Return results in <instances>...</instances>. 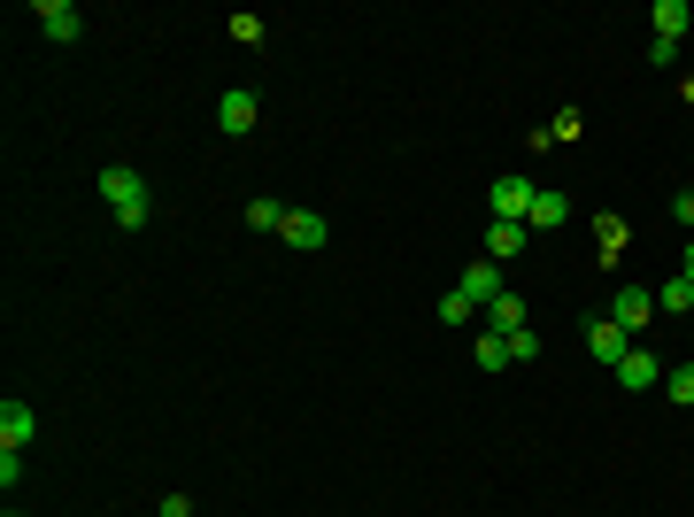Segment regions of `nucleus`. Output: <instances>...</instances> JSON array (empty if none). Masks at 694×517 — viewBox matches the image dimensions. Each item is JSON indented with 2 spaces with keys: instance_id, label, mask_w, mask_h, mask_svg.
Masks as SVG:
<instances>
[{
  "instance_id": "a878e982",
  "label": "nucleus",
  "mask_w": 694,
  "mask_h": 517,
  "mask_svg": "<svg viewBox=\"0 0 694 517\" xmlns=\"http://www.w3.org/2000/svg\"><path fill=\"white\" fill-rule=\"evenodd\" d=\"M8 517H16V510H8Z\"/></svg>"
},
{
  "instance_id": "5701e85b",
  "label": "nucleus",
  "mask_w": 694,
  "mask_h": 517,
  "mask_svg": "<svg viewBox=\"0 0 694 517\" xmlns=\"http://www.w3.org/2000/svg\"><path fill=\"white\" fill-rule=\"evenodd\" d=\"M155 517H193V503H185V495H163V510Z\"/></svg>"
},
{
  "instance_id": "aec40b11",
  "label": "nucleus",
  "mask_w": 694,
  "mask_h": 517,
  "mask_svg": "<svg viewBox=\"0 0 694 517\" xmlns=\"http://www.w3.org/2000/svg\"><path fill=\"white\" fill-rule=\"evenodd\" d=\"M232 39H239V47H263V16L239 8V16H232Z\"/></svg>"
},
{
  "instance_id": "f257e3e1",
  "label": "nucleus",
  "mask_w": 694,
  "mask_h": 517,
  "mask_svg": "<svg viewBox=\"0 0 694 517\" xmlns=\"http://www.w3.org/2000/svg\"><path fill=\"white\" fill-rule=\"evenodd\" d=\"M101 201H109V216H116L124 232H140V224L155 216V201H147V178L132 171V163H109V171H101Z\"/></svg>"
},
{
  "instance_id": "f3484780",
  "label": "nucleus",
  "mask_w": 694,
  "mask_h": 517,
  "mask_svg": "<svg viewBox=\"0 0 694 517\" xmlns=\"http://www.w3.org/2000/svg\"><path fill=\"white\" fill-rule=\"evenodd\" d=\"M471 317H479V302H471L463 286H448V294H440V325H471Z\"/></svg>"
},
{
  "instance_id": "6ab92c4d",
  "label": "nucleus",
  "mask_w": 694,
  "mask_h": 517,
  "mask_svg": "<svg viewBox=\"0 0 694 517\" xmlns=\"http://www.w3.org/2000/svg\"><path fill=\"white\" fill-rule=\"evenodd\" d=\"M664 394H672L680 409H694V363H680V371H664Z\"/></svg>"
},
{
  "instance_id": "6e6552de",
  "label": "nucleus",
  "mask_w": 694,
  "mask_h": 517,
  "mask_svg": "<svg viewBox=\"0 0 694 517\" xmlns=\"http://www.w3.org/2000/svg\"><path fill=\"white\" fill-rule=\"evenodd\" d=\"M610 317H618L625 333H641V325L656 317V294H649V286H618V302H610Z\"/></svg>"
},
{
  "instance_id": "2eb2a0df",
  "label": "nucleus",
  "mask_w": 694,
  "mask_h": 517,
  "mask_svg": "<svg viewBox=\"0 0 694 517\" xmlns=\"http://www.w3.org/2000/svg\"><path fill=\"white\" fill-rule=\"evenodd\" d=\"M247 232H286V201H247Z\"/></svg>"
},
{
  "instance_id": "f03ea898",
  "label": "nucleus",
  "mask_w": 694,
  "mask_h": 517,
  "mask_svg": "<svg viewBox=\"0 0 694 517\" xmlns=\"http://www.w3.org/2000/svg\"><path fill=\"white\" fill-rule=\"evenodd\" d=\"M255 116H263V101H255L247 85H232V93L216 101V132H232V140H239V132H255Z\"/></svg>"
},
{
  "instance_id": "39448f33",
  "label": "nucleus",
  "mask_w": 694,
  "mask_h": 517,
  "mask_svg": "<svg viewBox=\"0 0 694 517\" xmlns=\"http://www.w3.org/2000/svg\"><path fill=\"white\" fill-rule=\"evenodd\" d=\"M618 386H625V394H649V386H664V363H656L649 347H625V363H618Z\"/></svg>"
},
{
  "instance_id": "393cba45",
  "label": "nucleus",
  "mask_w": 694,
  "mask_h": 517,
  "mask_svg": "<svg viewBox=\"0 0 694 517\" xmlns=\"http://www.w3.org/2000/svg\"><path fill=\"white\" fill-rule=\"evenodd\" d=\"M680 278H687V286H694V247H687V271H680Z\"/></svg>"
},
{
  "instance_id": "4be33fe9",
  "label": "nucleus",
  "mask_w": 694,
  "mask_h": 517,
  "mask_svg": "<svg viewBox=\"0 0 694 517\" xmlns=\"http://www.w3.org/2000/svg\"><path fill=\"white\" fill-rule=\"evenodd\" d=\"M672 216H680V224H687V232H694V185H687V193H680V201H672Z\"/></svg>"
},
{
  "instance_id": "9b49d317",
  "label": "nucleus",
  "mask_w": 694,
  "mask_h": 517,
  "mask_svg": "<svg viewBox=\"0 0 694 517\" xmlns=\"http://www.w3.org/2000/svg\"><path fill=\"white\" fill-rule=\"evenodd\" d=\"M563 216H571V193L540 185V193H532V216H524V224H532V232H548V224H563Z\"/></svg>"
},
{
  "instance_id": "20e7f679",
  "label": "nucleus",
  "mask_w": 694,
  "mask_h": 517,
  "mask_svg": "<svg viewBox=\"0 0 694 517\" xmlns=\"http://www.w3.org/2000/svg\"><path fill=\"white\" fill-rule=\"evenodd\" d=\"M625 325H618V317H594V325H586V355H594V363H610V371H618V363H625Z\"/></svg>"
},
{
  "instance_id": "dca6fc26",
  "label": "nucleus",
  "mask_w": 694,
  "mask_h": 517,
  "mask_svg": "<svg viewBox=\"0 0 694 517\" xmlns=\"http://www.w3.org/2000/svg\"><path fill=\"white\" fill-rule=\"evenodd\" d=\"M656 310H664V317H687V310H694V286H687V278H664V286H656Z\"/></svg>"
},
{
  "instance_id": "0eeeda50",
  "label": "nucleus",
  "mask_w": 694,
  "mask_h": 517,
  "mask_svg": "<svg viewBox=\"0 0 694 517\" xmlns=\"http://www.w3.org/2000/svg\"><path fill=\"white\" fill-rule=\"evenodd\" d=\"M39 31H47V39H54V47H70V39H78V31H85V16H78V8H70V0H39Z\"/></svg>"
},
{
  "instance_id": "a211bd4d",
  "label": "nucleus",
  "mask_w": 694,
  "mask_h": 517,
  "mask_svg": "<svg viewBox=\"0 0 694 517\" xmlns=\"http://www.w3.org/2000/svg\"><path fill=\"white\" fill-rule=\"evenodd\" d=\"M479 371H510V341L502 333H479Z\"/></svg>"
},
{
  "instance_id": "412c9836",
  "label": "nucleus",
  "mask_w": 694,
  "mask_h": 517,
  "mask_svg": "<svg viewBox=\"0 0 694 517\" xmlns=\"http://www.w3.org/2000/svg\"><path fill=\"white\" fill-rule=\"evenodd\" d=\"M540 355V333H510V363H532Z\"/></svg>"
},
{
  "instance_id": "423d86ee",
  "label": "nucleus",
  "mask_w": 694,
  "mask_h": 517,
  "mask_svg": "<svg viewBox=\"0 0 694 517\" xmlns=\"http://www.w3.org/2000/svg\"><path fill=\"white\" fill-rule=\"evenodd\" d=\"M31 433H39L31 402H16V394H8V402H0V448H16V456H23V448H31Z\"/></svg>"
},
{
  "instance_id": "ddd939ff",
  "label": "nucleus",
  "mask_w": 694,
  "mask_h": 517,
  "mask_svg": "<svg viewBox=\"0 0 694 517\" xmlns=\"http://www.w3.org/2000/svg\"><path fill=\"white\" fill-rule=\"evenodd\" d=\"M649 23H656V39H672V47H680V39H687V0H656V16H649Z\"/></svg>"
},
{
  "instance_id": "4468645a",
  "label": "nucleus",
  "mask_w": 694,
  "mask_h": 517,
  "mask_svg": "<svg viewBox=\"0 0 694 517\" xmlns=\"http://www.w3.org/2000/svg\"><path fill=\"white\" fill-rule=\"evenodd\" d=\"M487 317H494V333H502V341H510V333H524V302H518V294H494V302H487Z\"/></svg>"
},
{
  "instance_id": "9d476101",
  "label": "nucleus",
  "mask_w": 694,
  "mask_h": 517,
  "mask_svg": "<svg viewBox=\"0 0 694 517\" xmlns=\"http://www.w3.org/2000/svg\"><path fill=\"white\" fill-rule=\"evenodd\" d=\"M286 247H325V216L317 209H286V232H278Z\"/></svg>"
},
{
  "instance_id": "b1692460",
  "label": "nucleus",
  "mask_w": 694,
  "mask_h": 517,
  "mask_svg": "<svg viewBox=\"0 0 694 517\" xmlns=\"http://www.w3.org/2000/svg\"><path fill=\"white\" fill-rule=\"evenodd\" d=\"M680 101H687V109H694V70H680Z\"/></svg>"
},
{
  "instance_id": "1a4fd4ad",
  "label": "nucleus",
  "mask_w": 694,
  "mask_h": 517,
  "mask_svg": "<svg viewBox=\"0 0 694 517\" xmlns=\"http://www.w3.org/2000/svg\"><path fill=\"white\" fill-rule=\"evenodd\" d=\"M463 294H471V302H479V310H487V302H494V294H510V286H502V263H494V255H479V263H471V271H463Z\"/></svg>"
},
{
  "instance_id": "f8f14e48",
  "label": "nucleus",
  "mask_w": 694,
  "mask_h": 517,
  "mask_svg": "<svg viewBox=\"0 0 694 517\" xmlns=\"http://www.w3.org/2000/svg\"><path fill=\"white\" fill-rule=\"evenodd\" d=\"M524 232H532V224H502V216H494V232H487V255H494V263H518V255H524Z\"/></svg>"
},
{
  "instance_id": "7ed1b4c3",
  "label": "nucleus",
  "mask_w": 694,
  "mask_h": 517,
  "mask_svg": "<svg viewBox=\"0 0 694 517\" xmlns=\"http://www.w3.org/2000/svg\"><path fill=\"white\" fill-rule=\"evenodd\" d=\"M532 193H540V185H532V178H518V171L494 178V209H502V224H524V216H532Z\"/></svg>"
}]
</instances>
